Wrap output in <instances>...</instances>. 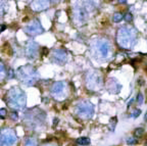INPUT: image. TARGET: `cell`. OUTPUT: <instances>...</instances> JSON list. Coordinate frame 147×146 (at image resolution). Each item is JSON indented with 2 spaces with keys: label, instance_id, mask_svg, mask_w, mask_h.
<instances>
[{
  "label": "cell",
  "instance_id": "30",
  "mask_svg": "<svg viewBox=\"0 0 147 146\" xmlns=\"http://www.w3.org/2000/svg\"><path fill=\"white\" fill-rule=\"evenodd\" d=\"M5 28H6V27H5L4 25H2V26H1V32H3V31L5 30Z\"/></svg>",
  "mask_w": 147,
  "mask_h": 146
},
{
  "label": "cell",
  "instance_id": "34",
  "mask_svg": "<svg viewBox=\"0 0 147 146\" xmlns=\"http://www.w3.org/2000/svg\"><path fill=\"white\" fill-rule=\"evenodd\" d=\"M145 146H147V143H146V144H145Z\"/></svg>",
  "mask_w": 147,
  "mask_h": 146
},
{
  "label": "cell",
  "instance_id": "26",
  "mask_svg": "<svg viewBox=\"0 0 147 146\" xmlns=\"http://www.w3.org/2000/svg\"><path fill=\"white\" fill-rule=\"evenodd\" d=\"M14 76H15V73L13 72L12 69H9V70H8V73L6 72V77L8 78V79H12Z\"/></svg>",
  "mask_w": 147,
  "mask_h": 146
},
{
  "label": "cell",
  "instance_id": "3",
  "mask_svg": "<svg viewBox=\"0 0 147 146\" xmlns=\"http://www.w3.org/2000/svg\"><path fill=\"white\" fill-rule=\"evenodd\" d=\"M15 76L21 83L26 86H34L39 81L38 71L31 65H26L19 67L16 70Z\"/></svg>",
  "mask_w": 147,
  "mask_h": 146
},
{
  "label": "cell",
  "instance_id": "28",
  "mask_svg": "<svg viewBox=\"0 0 147 146\" xmlns=\"http://www.w3.org/2000/svg\"><path fill=\"white\" fill-rule=\"evenodd\" d=\"M6 114H7V110L5 108L0 109V116H1V118H4L5 116H6Z\"/></svg>",
  "mask_w": 147,
  "mask_h": 146
},
{
  "label": "cell",
  "instance_id": "10",
  "mask_svg": "<svg viewBox=\"0 0 147 146\" xmlns=\"http://www.w3.org/2000/svg\"><path fill=\"white\" fill-rule=\"evenodd\" d=\"M23 32L26 33L27 35L31 36V37H35V36L39 35V34H42L44 32V29H43L42 25L38 20H34L28 26H26L23 28Z\"/></svg>",
  "mask_w": 147,
  "mask_h": 146
},
{
  "label": "cell",
  "instance_id": "27",
  "mask_svg": "<svg viewBox=\"0 0 147 146\" xmlns=\"http://www.w3.org/2000/svg\"><path fill=\"white\" fill-rule=\"evenodd\" d=\"M5 75V70H4V63H1V81H3Z\"/></svg>",
  "mask_w": 147,
  "mask_h": 146
},
{
  "label": "cell",
  "instance_id": "15",
  "mask_svg": "<svg viewBox=\"0 0 147 146\" xmlns=\"http://www.w3.org/2000/svg\"><path fill=\"white\" fill-rule=\"evenodd\" d=\"M49 5H50L49 0H32L30 6L32 8V10H34L36 12H40L47 9Z\"/></svg>",
  "mask_w": 147,
  "mask_h": 146
},
{
  "label": "cell",
  "instance_id": "32",
  "mask_svg": "<svg viewBox=\"0 0 147 146\" xmlns=\"http://www.w3.org/2000/svg\"><path fill=\"white\" fill-rule=\"evenodd\" d=\"M144 120H145V122L147 123V112L145 114V116H144Z\"/></svg>",
  "mask_w": 147,
  "mask_h": 146
},
{
  "label": "cell",
  "instance_id": "16",
  "mask_svg": "<svg viewBox=\"0 0 147 146\" xmlns=\"http://www.w3.org/2000/svg\"><path fill=\"white\" fill-rule=\"evenodd\" d=\"M78 145H81V146H87L89 144L91 143V140L89 139L88 137H80L76 140Z\"/></svg>",
  "mask_w": 147,
  "mask_h": 146
},
{
  "label": "cell",
  "instance_id": "23",
  "mask_svg": "<svg viewBox=\"0 0 147 146\" xmlns=\"http://www.w3.org/2000/svg\"><path fill=\"white\" fill-rule=\"evenodd\" d=\"M141 114V109H138V108H135L133 111H132V114H131V116L134 118H138V116Z\"/></svg>",
  "mask_w": 147,
  "mask_h": 146
},
{
  "label": "cell",
  "instance_id": "31",
  "mask_svg": "<svg viewBox=\"0 0 147 146\" xmlns=\"http://www.w3.org/2000/svg\"><path fill=\"white\" fill-rule=\"evenodd\" d=\"M119 3H126V2H127V0H119Z\"/></svg>",
  "mask_w": 147,
  "mask_h": 146
},
{
  "label": "cell",
  "instance_id": "35",
  "mask_svg": "<svg viewBox=\"0 0 147 146\" xmlns=\"http://www.w3.org/2000/svg\"><path fill=\"white\" fill-rule=\"evenodd\" d=\"M109 1H111V0H109Z\"/></svg>",
  "mask_w": 147,
  "mask_h": 146
},
{
  "label": "cell",
  "instance_id": "21",
  "mask_svg": "<svg viewBox=\"0 0 147 146\" xmlns=\"http://www.w3.org/2000/svg\"><path fill=\"white\" fill-rule=\"evenodd\" d=\"M143 134H144V129L143 128H137L135 132H134V135H135L136 138H140Z\"/></svg>",
  "mask_w": 147,
  "mask_h": 146
},
{
  "label": "cell",
  "instance_id": "7",
  "mask_svg": "<svg viewBox=\"0 0 147 146\" xmlns=\"http://www.w3.org/2000/svg\"><path fill=\"white\" fill-rule=\"evenodd\" d=\"M104 85L102 76L98 71H93L87 74L86 77V87L88 90L97 91L100 90Z\"/></svg>",
  "mask_w": 147,
  "mask_h": 146
},
{
  "label": "cell",
  "instance_id": "6",
  "mask_svg": "<svg viewBox=\"0 0 147 146\" xmlns=\"http://www.w3.org/2000/svg\"><path fill=\"white\" fill-rule=\"evenodd\" d=\"M25 122L31 127H38L45 122V114L38 107L29 109L25 116Z\"/></svg>",
  "mask_w": 147,
  "mask_h": 146
},
{
  "label": "cell",
  "instance_id": "4",
  "mask_svg": "<svg viewBox=\"0 0 147 146\" xmlns=\"http://www.w3.org/2000/svg\"><path fill=\"white\" fill-rule=\"evenodd\" d=\"M92 52H93V55L95 56V58L100 59V61H104V59H107L109 57L110 53H111V46L107 40H96L92 45Z\"/></svg>",
  "mask_w": 147,
  "mask_h": 146
},
{
  "label": "cell",
  "instance_id": "11",
  "mask_svg": "<svg viewBox=\"0 0 147 146\" xmlns=\"http://www.w3.org/2000/svg\"><path fill=\"white\" fill-rule=\"evenodd\" d=\"M88 8L86 6H77L74 9V20L78 25H84L88 20Z\"/></svg>",
  "mask_w": 147,
  "mask_h": 146
},
{
  "label": "cell",
  "instance_id": "22",
  "mask_svg": "<svg viewBox=\"0 0 147 146\" xmlns=\"http://www.w3.org/2000/svg\"><path fill=\"white\" fill-rule=\"evenodd\" d=\"M143 101H144L143 94L141 92H139V93H138V95H137V98H136V102H137L138 105H141L143 103Z\"/></svg>",
  "mask_w": 147,
  "mask_h": 146
},
{
  "label": "cell",
  "instance_id": "25",
  "mask_svg": "<svg viewBox=\"0 0 147 146\" xmlns=\"http://www.w3.org/2000/svg\"><path fill=\"white\" fill-rule=\"evenodd\" d=\"M9 116H10V118H11L12 121H17V118H19V114H17V112L16 111H11L9 114Z\"/></svg>",
  "mask_w": 147,
  "mask_h": 146
},
{
  "label": "cell",
  "instance_id": "24",
  "mask_svg": "<svg viewBox=\"0 0 147 146\" xmlns=\"http://www.w3.org/2000/svg\"><path fill=\"white\" fill-rule=\"evenodd\" d=\"M124 20L126 22H128V23L132 22V20H133V15H132V13H130V12H127V13L124 15Z\"/></svg>",
  "mask_w": 147,
  "mask_h": 146
},
{
  "label": "cell",
  "instance_id": "12",
  "mask_svg": "<svg viewBox=\"0 0 147 146\" xmlns=\"http://www.w3.org/2000/svg\"><path fill=\"white\" fill-rule=\"evenodd\" d=\"M51 61L56 65H64L68 61V52L64 49H54L51 54Z\"/></svg>",
  "mask_w": 147,
  "mask_h": 146
},
{
  "label": "cell",
  "instance_id": "17",
  "mask_svg": "<svg viewBox=\"0 0 147 146\" xmlns=\"http://www.w3.org/2000/svg\"><path fill=\"white\" fill-rule=\"evenodd\" d=\"M23 146H38V142L34 137H28L23 142Z\"/></svg>",
  "mask_w": 147,
  "mask_h": 146
},
{
  "label": "cell",
  "instance_id": "33",
  "mask_svg": "<svg viewBox=\"0 0 147 146\" xmlns=\"http://www.w3.org/2000/svg\"><path fill=\"white\" fill-rule=\"evenodd\" d=\"M52 1H59V0H52Z\"/></svg>",
  "mask_w": 147,
  "mask_h": 146
},
{
  "label": "cell",
  "instance_id": "9",
  "mask_svg": "<svg viewBox=\"0 0 147 146\" xmlns=\"http://www.w3.org/2000/svg\"><path fill=\"white\" fill-rule=\"evenodd\" d=\"M66 92H68V85L63 81L54 82L50 89L51 95L57 100L64 99L66 96Z\"/></svg>",
  "mask_w": 147,
  "mask_h": 146
},
{
  "label": "cell",
  "instance_id": "18",
  "mask_svg": "<svg viewBox=\"0 0 147 146\" xmlns=\"http://www.w3.org/2000/svg\"><path fill=\"white\" fill-rule=\"evenodd\" d=\"M117 116H114V118H110V121H109V124H108V128H109V130L111 131H114V129H115V125H117Z\"/></svg>",
  "mask_w": 147,
  "mask_h": 146
},
{
  "label": "cell",
  "instance_id": "13",
  "mask_svg": "<svg viewBox=\"0 0 147 146\" xmlns=\"http://www.w3.org/2000/svg\"><path fill=\"white\" fill-rule=\"evenodd\" d=\"M25 53L29 59H35L39 53V46L37 43L32 41V40L29 41L26 45V48H25Z\"/></svg>",
  "mask_w": 147,
  "mask_h": 146
},
{
  "label": "cell",
  "instance_id": "5",
  "mask_svg": "<svg viewBox=\"0 0 147 146\" xmlns=\"http://www.w3.org/2000/svg\"><path fill=\"white\" fill-rule=\"evenodd\" d=\"M95 107L93 103L88 100H82L79 103H77L75 107V112L77 116L83 121H89L93 116Z\"/></svg>",
  "mask_w": 147,
  "mask_h": 146
},
{
  "label": "cell",
  "instance_id": "1",
  "mask_svg": "<svg viewBox=\"0 0 147 146\" xmlns=\"http://www.w3.org/2000/svg\"><path fill=\"white\" fill-rule=\"evenodd\" d=\"M138 33L134 27L124 26L117 32V43L123 49H131L136 45Z\"/></svg>",
  "mask_w": 147,
  "mask_h": 146
},
{
  "label": "cell",
  "instance_id": "14",
  "mask_svg": "<svg viewBox=\"0 0 147 146\" xmlns=\"http://www.w3.org/2000/svg\"><path fill=\"white\" fill-rule=\"evenodd\" d=\"M105 87L111 94H119L121 90V85L115 78H109L105 83Z\"/></svg>",
  "mask_w": 147,
  "mask_h": 146
},
{
  "label": "cell",
  "instance_id": "2",
  "mask_svg": "<svg viewBox=\"0 0 147 146\" xmlns=\"http://www.w3.org/2000/svg\"><path fill=\"white\" fill-rule=\"evenodd\" d=\"M4 100L9 107L16 109V110H21L26 107L27 95L21 88L12 87L6 92Z\"/></svg>",
  "mask_w": 147,
  "mask_h": 146
},
{
  "label": "cell",
  "instance_id": "19",
  "mask_svg": "<svg viewBox=\"0 0 147 146\" xmlns=\"http://www.w3.org/2000/svg\"><path fill=\"white\" fill-rule=\"evenodd\" d=\"M123 19H124V15H123L121 12H115V13L113 14V16H112L113 23H119Z\"/></svg>",
  "mask_w": 147,
  "mask_h": 146
},
{
  "label": "cell",
  "instance_id": "8",
  "mask_svg": "<svg viewBox=\"0 0 147 146\" xmlns=\"http://www.w3.org/2000/svg\"><path fill=\"white\" fill-rule=\"evenodd\" d=\"M17 141L16 133L12 129H3L0 134V146H14Z\"/></svg>",
  "mask_w": 147,
  "mask_h": 146
},
{
  "label": "cell",
  "instance_id": "20",
  "mask_svg": "<svg viewBox=\"0 0 147 146\" xmlns=\"http://www.w3.org/2000/svg\"><path fill=\"white\" fill-rule=\"evenodd\" d=\"M126 142H127V144L128 145H135V144H137L138 143V139L136 138V137H129V138H127V140H126Z\"/></svg>",
  "mask_w": 147,
  "mask_h": 146
},
{
  "label": "cell",
  "instance_id": "29",
  "mask_svg": "<svg viewBox=\"0 0 147 146\" xmlns=\"http://www.w3.org/2000/svg\"><path fill=\"white\" fill-rule=\"evenodd\" d=\"M42 146H58L57 143H54V142H49V143H45Z\"/></svg>",
  "mask_w": 147,
  "mask_h": 146
}]
</instances>
